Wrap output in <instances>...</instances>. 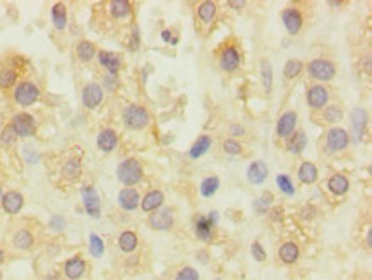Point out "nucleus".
<instances>
[{
	"mask_svg": "<svg viewBox=\"0 0 372 280\" xmlns=\"http://www.w3.org/2000/svg\"><path fill=\"white\" fill-rule=\"evenodd\" d=\"M163 201H165L163 193L158 189H154V191H150V193L144 196V199H141V208H142V211H156L158 208H162Z\"/></svg>",
	"mask_w": 372,
	"mask_h": 280,
	"instance_id": "nucleus-23",
	"label": "nucleus"
},
{
	"mask_svg": "<svg viewBox=\"0 0 372 280\" xmlns=\"http://www.w3.org/2000/svg\"><path fill=\"white\" fill-rule=\"evenodd\" d=\"M330 6L331 7H340V6H342V2H330Z\"/></svg>",
	"mask_w": 372,
	"mask_h": 280,
	"instance_id": "nucleus-53",
	"label": "nucleus"
},
{
	"mask_svg": "<svg viewBox=\"0 0 372 280\" xmlns=\"http://www.w3.org/2000/svg\"><path fill=\"white\" fill-rule=\"evenodd\" d=\"M33 244H34V237L28 229H19L14 234V237H12V246H14L16 249H19V251L31 249V247H33Z\"/></svg>",
	"mask_w": 372,
	"mask_h": 280,
	"instance_id": "nucleus-24",
	"label": "nucleus"
},
{
	"mask_svg": "<svg viewBox=\"0 0 372 280\" xmlns=\"http://www.w3.org/2000/svg\"><path fill=\"white\" fill-rule=\"evenodd\" d=\"M76 52H78V57L81 59L82 62H90L91 59L96 55V47L91 42H86V40H84V42L78 43Z\"/></svg>",
	"mask_w": 372,
	"mask_h": 280,
	"instance_id": "nucleus-35",
	"label": "nucleus"
},
{
	"mask_svg": "<svg viewBox=\"0 0 372 280\" xmlns=\"http://www.w3.org/2000/svg\"><path fill=\"white\" fill-rule=\"evenodd\" d=\"M118 205L126 211H134L136 208L141 205V198H139L138 189H134V187H124L118 193Z\"/></svg>",
	"mask_w": 372,
	"mask_h": 280,
	"instance_id": "nucleus-15",
	"label": "nucleus"
},
{
	"mask_svg": "<svg viewBox=\"0 0 372 280\" xmlns=\"http://www.w3.org/2000/svg\"><path fill=\"white\" fill-rule=\"evenodd\" d=\"M302 69H304L302 61H298V59H290V61H286V64H285L283 74H285L286 79H294L302 73Z\"/></svg>",
	"mask_w": 372,
	"mask_h": 280,
	"instance_id": "nucleus-39",
	"label": "nucleus"
},
{
	"mask_svg": "<svg viewBox=\"0 0 372 280\" xmlns=\"http://www.w3.org/2000/svg\"><path fill=\"white\" fill-rule=\"evenodd\" d=\"M307 105L312 110H322L330 102V90L322 85H312L307 88Z\"/></svg>",
	"mask_w": 372,
	"mask_h": 280,
	"instance_id": "nucleus-10",
	"label": "nucleus"
},
{
	"mask_svg": "<svg viewBox=\"0 0 372 280\" xmlns=\"http://www.w3.org/2000/svg\"><path fill=\"white\" fill-rule=\"evenodd\" d=\"M170 31L168 30H165V31H162V38H163V42H166V43H170L172 42V38H170Z\"/></svg>",
	"mask_w": 372,
	"mask_h": 280,
	"instance_id": "nucleus-51",
	"label": "nucleus"
},
{
	"mask_svg": "<svg viewBox=\"0 0 372 280\" xmlns=\"http://www.w3.org/2000/svg\"><path fill=\"white\" fill-rule=\"evenodd\" d=\"M2 198H4V191H2V186H0V201H2Z\"/></svg>",
	"mask_w": 372,
	"mask_h": 280,
	"instance_id": "nucleus-55",
	"label": "nucleus"
},
{
	"mask_svg": "<svg viewBox=\"0 0 372 280\" xmlns=\"http://www.w3.org/2000/svg\"><path fill=\"white\" fill-rule=\"evenodd\" d=\"M350 145V136L342 127H331L326 133V150L331 153H342Z\"/></svg>",
	"mask_w": 372,
	"mask_h": 280,
	"instance_id": "nucleus-5",
	"label": "nucleus"
},
{
	"mask_svg": "<svg viewBox=\"0 0 372 280\" xmlns=\"http://www.w3.org/2000/svg\"><path fill=\"white\" fill-rule=\"evenodd\" d=\"M211 145H213V139H211L210 136H206V134L199 136V138L196 139L194 145L190 146L189 157H190V158H194V160H196V158H199V157H202L204 153H208V151H210Z\"/></svg>",
	"mask_w": 372,
	"mask_h": 280,
	"instance_id": "nucleus-26",
	"label": "nucleus"
},
{
	"mask_svg": "<svg viewBox=\"0 0 372 280\" xmlns=\"http://www.w3.org/2000/svg\"><path fill=\"white\" fill-rule=\"evenodd\" d=\"M276 182H278V187L282 189V193H285L286 196H294L295 194L294 182H292V179L288 177V175L280 174L278 177H276Z\"/></svg>",
	"mask_w": 372,
	"mask_h": 280,
	"instance_id": "nucleus-42",
	"label": "nucleus"
},
{
	"mask_svg": "<svg viewBox=\"0 0 372 280\" xmlns=\"http://www.w3.org/2000/svg\"><path fill=\"white\" fill-rule=\"evenodd\" d=\"M103 100V88L96 83H90L82 90V103L88 109H96Z\"/></svg>",
	"mask_w": 372,
	"mask_h": 280,
	"instance_id": "nucleus-14",
	"label": "nucleus"
},
{
	"mask_svg": "<svg viewBox=\"0 0 372 280\" xmlns=\"http://www.w3.org/2000/svg\"><path fill=\"white\" fill-rule=\"evenodd\" d=\"M81 196H82V203H84V208H86L88 215H91L93 218H98L100 213H102V201H100V196L96 193L94 187L93 186L82 187Z\"/></svg>",
	"mask_w": 372,
	"mask_h": 280,
	"instance_id": "nucleus-12",
	"label": "nucleus"
},
{
	"mask_svg": "<svg viewBox=\"0 0 372 280\" xmlns=\"http://www.w3.org/2000/svg\"><path fill=\"white\" fill-rule=\"evenodd\" d=\"M307 146V136L304 131H295L290 138L286 139V150L292 155H300Z\"/></svg>",
	"mask_w": 372,
	"mask_h": 280,
	"instance_id": "nucleus-25",
	"label": "nucleus"
},
{
	"mask_svg": "<svg viewBox=\"0 0 372 280\" xmlns=\"http://www.w3.org/2000/svg\"><path fill=\"white\" fill-rule=\"evenodd\" d=\"M64 227H66V220H64L62 217H58V215H54V217L50 218V229L62 230Z\"/></svg>",
	"mask_w": 372,
	"mask_h": 280,
	"instance_id": "nucleus-47",
	"label": "nucleus"
},
{
	"mask_svg": "<svg viewBox=\"0 0 372 280\" xmlns=\"http://www.w3.org/2000/svg\"><path fill=\"white\" fill-rule=\"evenodd\" d=\"M52 21L57 30H64L67 26V11L64 4H55L54 9H52Z\"/></svg>",
	"mask_w": 372,
	"mask_h": 280,
	"instance_id": "nucleus-32",
	"label": "nucleus"
},
{
	"mask_svg": "<svg viewBox=\"0 0 372 280\" xmlns=\"http://www.w3.org/2000/svg\"><path fill=\"white\" fill-rule=\"evenodd\" d=\"M110 13L115 19H126L132 14V6L127 0H114L110 2Z\"/></svg>",
	"mask_w": 372,
	"mask_h": 280,
	"instance_id": "nucleus-29",
	"label": "nucleus"
},
{
	"mask_svg": "<svg viewBox=\"0 0 372 280\" xmlns=\"http://www.w3.org/2000/svg\"><path fill=\"white\" fill-rule=\"evenodd\" d=\"M174 280H201V275L196 268L192 266H182L174 275Z\"/></svg>",
	"mask_w": 372,
	"mask_h": 280,
	"instance_id": "nucleus-41",
	"label": "nucleus"
},
{
	"mask_svg": "<svg viewBox=\"0 0 372 280\" xmlns=\"http://www.w3.org/2000/svg\"><path fill=\"white\" fill-rule=\"evenodd\" d=\"M216 211H213V213H210V217H204V215H201V217H198V220H196V235H198L199 241L202 242H211L214 237V225H216Z\"/></svg>",
	"mask_w": 372,
	"mask_h": 280,
	"instance_id": "nucleus-9",
	"label": "nucleus"
},
{
	"mask_svg": "<svg viewBox=\"0 0 372 280\" xmlns=\"http://www.w3.org/2000/svg\"><path fill=\"white\" fill-rule=\"evenodd\" d=\"M213 280H222V278H213Z\"/></svg>",
	"mask_w": 372,
	"mask_h": 280,
	"instance_id": "nucleus-57",
	"label": "nucleus"
},
{
	"mask_svg": "<svg viewBox=\"0 0 372 280\" xmlns=\"http://www.w3.org/2000/svg\"><path fill=\"white\" fill-rule=\"evenodd\" d=\"M228 131H230V134L235 136V138H238V136L240 138H244V136H246V129H244L240 124H232V126L228 127Z\"/></svg>",
	"mask_w": 372,
	"mask_h": 280,
	"instance_id": "nucleus-48",
	"label": "nucleus"
},
{
	"mask_svg": "<svg viewBox=\"0 0 372 280\" xmlns=\"http://www.w3.org/2000/svg\"><path fill=\"white\" fill-rule=\"evenodd\" d=\"M278 256L285 265H294V263L298 261V256H300V249L295 242L288 241L285 244H282L278 249Z\"/></svg>",
	"mask_w": 372,
	"mask_h": 280,
	"instance_id": "nucleus-20",
	"label": "nucleus"
},
{
	"mask_svg": "<svg viewBox=\"0 0 372 280\" xmlns=\"http://www.w3.org/2000/svg\"><path fill=\"white\" fill-rule=\"evenodd\" d=\"M84 271H86V261H84L82 258H79V256H74V258L67 259L66 266H64V273H66V277L69 280L81 278L84 275Z\"/></svg>",
	"mask_w": 372,
	"mask_h": 280,
	"instance_id": "nucleus-17",
	"label": "nucleus"
},
{
	"mask_svg": "<svg viewBox=\"0 0 372 280\" xmlns=\"http://www.w3.org/2000/svg\"><path fill=\"white\" fill-rule=\"evenodd\" d=\"M318 167L312 162H304L298 167V179L302 184H314L318 181Z\"/></svg>",
	"mask_w": 372,
	"mask_h": 280,
	"instance_id": "nucleus-28",
	"label": "nucleus"
},
{
	"mask_svg": "<svg viewBox=\"0 0 372 280\" xmlns=\"http://www.w3.org/2000/svg\"><path fill=\"white\" fill-rule=\"evenodd\" d=\"M282 21H283L285 30L288 31V35L297 37L300 31H302V26H304V14L300 13L298 7L290 6V7H286V9H283Z\"/></svg>",
	"mask_w": 372,
	"mask_h": 280,
	"instance_id": "nucleus-8",
	"label": "nucleus"
},
{
	"mask_svg": "<svg viewBox=\"0 0 372 280\" xmlns=\"http://www.w3.org/2000/svg\"><path fill=\"white\" fill-rule=\"evenodd\" d=\"M0 280H2V273H0Z\"/></svg>",
	"mask_w": 372,
	"mask_h": 280,
	"instance_id": "nucleus-56",
	"label": "nucleus"
},
{
	"mask_svg": "<svg viewBox=\"0 0 372 280\" xmlns=\"http://www.w3.org/2000/svg\"><path fill=\"white\" fill-rule=\"evenodd\" d=\"M122 119H124L126 127L134 129V131L144 129V127H148L151 122L150 112L141 105H127L122 112Z\"/></svg>",
	"mask_w": 372,
	"mask_h": 280,
	"instance_id": "nucleus-2",
	"label": "nucleus"
},
{
	"mask_svg": "<svg viewBox=\"0 0 372 280\" xmlns=\"http://www.w3.org/2000/svg\"><path fill=\"white\" fill-rule=\"evenodd\" d=\"M98 61L105 69H108L110 74H117L122 67V59L118 57L117 54H112V52H100L98 54Z\"/></svg>",
	"mask_w": 372,
	"mask_h": 280,
	"instance_id": "nucleus-21",
	"label": "nucleus"
},
{
	"mask_svg": "<svg viewBox=\"0 0 372 280\" xmlns=\"http://www.w3.org/2000/svg\"><path fill=\"white\" fill-rule=\"evenodd\" d=\"M218 187H220V179L216 177V175H211V177H206L201 182L199 191H201V194L204 196V198H211V196L216 194Z\"/></svg>",
	"mask_w": 372,
	"mask_h": 280,
	"instance_id": "nucleus-34",
	"label": "nucleus"
},
{
	"mask_svg": "<svg viewBox=\"0 0 372 280\" xmlns=\"http://www.w3.org/2000/svg\"><path fill=\"white\" fill-rule=\"evenodd\" d=\"M96 145H98V148L102 151L110 153V151H114L118 145V136L114 129H103L102 133L98 134V138H96Z\"/></svg>",
	"mask_w": 372,
	"mask_h": 280,
	"instance_id": "nucleus-18",
	"label": "nucleus"
},
{
	"mask_svg": "<svg viewBox=\"0 0 372 280\" xmlns=\"http://www.w3.org/2000/svg\"><path fill=\"white\" fill-rule=\"evenodd\" d=\"M2 263H4V251L0 249V265H2Z\"/></svg>",
	"mask_w": 372,
	"mask_h": 280,
	"instance_id": "nucleus-54",
	"label": "nucleus"
},
{
	"mask_svg": "<svg viewBox=\"0 0 372 280\" xmlns=\"http://www.w3.org/2000/svg\"><path fill=\"white\" fill-rule=\"evenodd\" d=\"M297 122H298L297 112L286 110L285 114H282V117L278 119V124H276V134H278V138H282V139L290 138V136L295 133Z\"/></svg>",
	"mask_w": 372,
	"mask_h": 280,
	"instance_id": "nucleus-11",
	"label": "nucleus"
},
{
	"mask_svg": "<svg viewBox=\"0 0 372 280\" xmlns=\"http://www.w3.org/2000/svg\"><path fill=\"white\" fill-rule=\"evenodd\" d=\"M10 126L14 127L16 134L21 136V138H28V136H33L36 133V122L30 114H18Z\"/></svg>",
	"mask_w": 372,
	"mask_h": 280,
	"instance_id": "nucleus-13",
	"label": "nucleus"
},
{
	"mask_svg": "<svg viewBox=\"0 0 372 280\" xmlns=\"http://www.w3.org/2000/svg\"><path fill=\"white\" fill-rule=\"evenodd\" d=\"M321 115H322L324 122L336 124V122H340L343 119V109L340 105H336V103H333V105H326L321 110Z\"/></svg>",
	"mask_w": 372,
	"mask_h": 280,
	"instance_id": "nucleus-31",
	"label": "nucleus"
},
{
	"mask_svg": "<svg viewBox=\"0 0 372 280\" xmlns=\"http://www.w3.org/2000/svg\"><path fill=\"white\" fill-rule=\"evenodd\" d=\"M216 11H218V6L211 0H204L198 6V18L202 25H211L216 18Z\"/></svg>",
	"mask_w": 372,
	"mask_h": 280,
	"instance_id": "nucleus-22",
	"label": "nucleus"
},
{
	"mask_svg": "<svg viewBox=\"0 0 372 280\" xmlns=\"http://www.w3.org/2000/svg\"><path fill=\"white\" fill-rule=\"evenodd\" d=\"M117 179L124 186L132 187L142 179V167L136 158H127L117 167Z\"/></svg>",
	"mask_w": 372,
	"mask_h": 280,
	"instance_id": "nucleus-1",
	"label": "nucleus"
},
{
	"mask_svg": "<svg viewBox=\"0 0 372 280\" xmlns=\"http://www.w3.org/2000/svg\"><path fill=\"white\" fill-rule=\"evenodd\" d=\"M226 6H228V7H234L235 11H240L244 6H246V2H244V0H240V2H235V0H228Z\"/></svg>",
	"mask_w": 372,
	"mask_h": 280,
	"instance_id": "nucleus-49",
	"label": "nucleus"
},
{
	"mask_svg": "<svg viewBox=\"0 0 372 280\" xmlns=\"http://www.w3.org/2000/svg\"><path fill=\"white\" fill-rule=\"evenodd\" d=\"M138 244H139V239H138V235H136V232L126 230V232H122V234H120L118 246H120V249H122L124 253H132V251L138 247Z\"/></svg>",
	"mask_w": 372,
	"mask_h": 280,
	"instance_id": "nucleus-30",
	"label": "nucleus"
},
{
	"mask_svg": "<svg viewBox=\"0 0 372 280\" xmlns=\"http://www.w3.org/2000/svg\"><path fill=\"white\" fill-rule=\"evenodd\" d=\"M16 139H18V134H16V131L12 126H7L6 129L2 131V134H0V141H2V145H6V146L14 145Z\"/></svg>",
	"mask_w": 372,
	"mask_h": 280,
	"instance_id": "nucleus-43",
	"label": "nucleus"
},
{
	"mask_svg": "<svg viewBox=\"0 0 372 280\" xmlns=\"http://www.w3.org/2000/svg\"><path fill=\"white\" fill-rule=\"evenodd\" d=\"M314 217V208H309V210H302V218H312Z\"/></svg>",
	"mask_w": 372,
	"mask_h": 280,
	"instance_id": "nucleus-50",
	"label": "nucleus"
},
{
	"mask_svg": "<svg viewBox=\"0 0 372 280\" xmlns=\"http://www.w3.org/2000/svg\"><path fill=\"white\" fill-rule=\"evenodd\" d=\"M352 122H354V129H355V134H357V139H362L364 129H366V122H367L366 110L355 109L354 110V121Z\"/></svg>",
	"mask_w": 372,
	"mask_h": 280,
	"instance_id": "nucleus-37",
	"label": "nucleus"
},
{
	"mask_svg": "<svg viewBox=\"0 0 372 280\" xmlns=\"http://www.w3.org/2000/svg\"><path fill=\"white\" fill-rule=\"evenodd\" d=\"M328 187H330V191L336 196H343L348 191V187H350V182H348V179L345 175L342 174H334L330 177V181H328Z\"/></svg>",
	"mask_w": 372,
	"mask_h": 280,
	"instance_id": "nucleus-27",
	"label": "nucleus"
},
{
	"mask_svg": "<svg viewBox=\"0 0 372 280\" xmlns=\"http://www.w3.org/2000/svg\"><path fill=\"white\" fill-rule=\"evenodd\" d=\"M40 98V88L34 85V83L30 81H22L16 86L14 90V100L18 105L21 107H30L33 105L36 100Z\"/></svg>",
	"mask_w": 372,
	"mask_h": 280,
	"instance_id": "nucleus-6",
	"label": "nucleus"
},
{
	"mask_svg": "<svg viewBox=\"0 0 372 280\" xmlns=\"http://www.w3.org/2000/svg\"><path fill=\"white\" fill-rule=\"evenodd\" d=\"M261 76H262V86L266 93H271L273 90V66L268 59L261 61Z\"/></svg>",
	"mask_w": 372,
	"mask_h": 280,
	"instance_id": "nucleus-33",
	"label": "nucleus"
},
{
	"mask_svg": "<svg viewBox=\"0 0 372 280\" xmlns=\"http://www.w3.org/2000/svg\"><path fill=\"white\" fill-rule=\"evenodd\" d=\"M148 223L153 230H170L175 225V211L172 208H158L150 215Z\"/></svg>",
	"mask_w": 372,
	"mask_h": 280,
	"instance_id": "nucleus-7",
	"label": "nucleus"
},
{
	"mask_svg": "<svg viewBox=\"0 0 372 280\" xmlns=\"http://www.w3.org/2000/svg\"><path fill=\"white\" fill-rule=\"evenodd\" d=\"M250 253H252V256H254L256 261H264V259H266V251H264V247L261 246V242L259 241L252 242Z\"/></svg>",
	"mask_w": 372,
	"mask_h": 280,
	"instance_id": "nucleus-46",
	"label": "nucleus"
},
{
	"mask_svg": "<svg viewBox=\"0 0 372 280\" xmlns=\"http://www.w3.org/2000/svg\"><path fill=\"white\" fill-rule=\"evenodd\" d=\"M367 247H370L372 246V234H370V230H367Z\"/></svg>",
	"mask_w": 372,
	"mask_h": 280,
	"instance_id": "nucleus-52",
	"label": "nucleus"
},
{
	"mask_svg": "<svg viewBox=\"0 0 372 280\" xmlns=\"http://www.w3.org/2000/svg\"><path fill=\"white\" fill-rule=\"evenodd\" d=\"M307 74L310 76V79L328 83L336 76V66L333 61H328V59H314L307 66Z\"/></svg>",
	"mask_w": 372,
	"mask_h": 280,
	"instance_id": "nucleus-3",
	"label": "nucleus"
},
{
	"mask_svg": "<svg viewBox=\"0 0 372 280\" xmlns=\"http://www.w3.org/2000/svg\"><path fill=\"white\" fill-rule=\"evenodd\" d=\"M81 162H79L78 158H70L67 160V163L64 165L62 169V174L66 179H78L79 175H81Z\"/></svg>",
	"mask_w": 372,
	"mask_h": 280,
	"instance_id": "nucleus-38",
	"label": "nucleus"
},
{
	"mask_svg": "<svg viewBox=\"0 0 372 280\" xmlns=\"http://www.w3.org/2000/svg\"><path fill=\"white\" fill-rule=\"evenodd\" d=\"M268 177V165L262 162V160H256V162H252L249 165V169H247V181L250 184H256V186H259V184H262L266 181Z\"/></svg>",
	"mask_w": 372,
	"mask_h": 280,
	"instance_id": "nucleus-16",
	"label": "nucleus"
},
{
	"mask_svg": "<svg viewBox=\"0 0 372 280\" xmlns=\"http://www.w3.org/2000/svg\"><path fill=\"white\" fill-rule=\"evenodd\" d=\"M223 150L228 155H240L242 153V145H240L237 139H225L223 141Z\"/></svg>",
	"mask_w": 372,
	"mask_h": 280,
	"instance_id": "nucleus-45",
	"label": "nucleus"
},
{
	"mask_svg": "<svg viewBox=\"0 0 372 280\" xmlns=\"http://www.w3.org/2000/svg\"><path fill=\"white\" fill-rule=\"evenodd\" d=\"M271 201H273V196H271V194L261 196L258 201H254L256 211H259V213H266V211L270 210V206H271Z\"/></svg>",
	"mask_w": 372,
	"mask_h": 280,
	"instance_id": "nucleus-44",
	"label": "nucleus"
},
{
	"mask_svg": "<svg viewBox=\"0 0 372 280\" xmlns=\"http://www.w3.org/2000/svg\"><path fill=\"white\" fill-rule=\"evenodd\" d=\"M18 81V71H14L12 67H4L0 71V88L2 90H9L16 85Z\"/></svg>",
	"mask_w": 372,
	"mask_h": 280,
	"instance_id": "nucleus-36",
	"label": "nucleus"
},
{
	"mask_svg": "<svg viewBox=\"0 0 372 280\" xmlns=\"http://www.w3.org/2000/svg\"><path fill=\"white\" fill-rule=\"evenodd\" d=\"M90 253L94 256V258H102L103 253H105V242L100 235L91 234L90 235Z\"/></svg>",
	"mask_w": 372,
	"mask_h": 280,
	"instance_id": "nucleus-40",
	"label": "nucleus"
},
{
	"mask_svg": "<svg viewBox=\"0 0 372 280\" xmlns=\"http://www.w3.org/2000/svg\"><path fill=\"white\" fill-rule=\"evenodd\" d=\"M22 205H24V198H22L21 193H18V191H9V193L4 194L2 206H4V210H6L7 213H10V215L19 213Z\"/></svg>",
	"mask_w": 372,
	"mask_h": 280,
	"instance_id": "nucleus-19",
	"label": "nucleus"
},
{
	"mask_svg": "<svg viewBox=\"0 0 372 280\" xmlns=\"http://www.w3.org/2000/svg\"><path fill=\"white\" fill-rule=\"evenodd\" d=\"M216 59H218L220 67H222L225 73H235L240 67V52L237 47L232 45V43L222 47V49L218 50Z\"/></svg>",
	"mask_w": 372,
	"mask_h": 280,
	"instance_id": "nucleus-4",
	"label": "nucleus"
}]
</instances>
